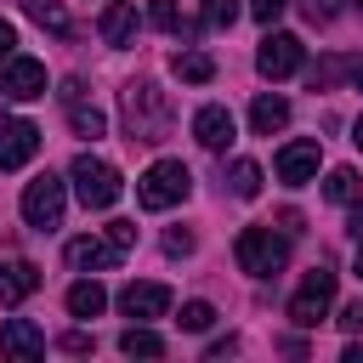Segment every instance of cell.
<instances>
[{
    "instance_id": "obj_1",
    "label": "cell",
    "mask_w": 363,
    "mask_h": 363,
    "mask_svg": "<svg viewBox=\"0 0 363 363\" xmlns=\"http://www.w3.org/2000/svg\"><path fill=\"white\" fill-rule=\"evenodd\" d=\"M125 130H130V142H164V130H170V102H164V91L130 85V91H125Z\"/></svg>"
},
{
    "instance_id": "obj_2",
    "label": "cell",
    "mask_w": 363,
    "mask_h": 363,
    "mask_svg": "<svg viewBox=\"0 0 363 363\" xmlns=\"http://www.w3.org/2000/svg\"><path fill=\"white\" fill-rule=\"evenodd\" d=\"M187 193H193V176H187L182 159H159V164H147L142 182H136V204H142V210H170V204H182Z\"/></svg>"
},
{
    "instance_id": "obj_3",
    "label": "cell",
    "mask_w": 363,
    "mask_h": 363,
    "mask_svg": "<svg viewBox=\"0 0 363 363\" xmlns=\"http://www.w3.org/2000/svg\"><path fill=\"white\" fill-rule=\"evenodd\" d=\"M68 182H74V193H79V204H85V210H108V204L125 193L119 170H113L108 159H91V153H79V159L68 164Z\"/></svg>"
},
{
    "instance_id": "obj_4",
    "label": "cell",
    "mask_w": 363,
    "mask_h": 363,
    "mask_svg": "<svg viewBox=\"0 0 363 363\" xmlns=\"http://www.w3.org/2000/svg\"><path fill=\"white\" fill-rule=\"evenodd\" d=\"M284 261H289V238H278L272 227H244L238 233V267L250 278H272V272H284Z\"/></svg>"
},
{
    "instance_id": "obj_5",
    "label": "cell",
    "mask_w": 363,
    "mask_h": 363,
    "mask_svg": "<svg viewBox=\"0 0 363 363\" xmlns=\"http://www.w3.org/2000/svg\"><path fill=\"white\" fill-rule=\"evenodd\" d=\"M62 204H68V193H62V182H57L51 170L23 187V221H28L34 233H57V227H62Z\"/></svg>"
},
{
    "instance_id": "obj_6",
    "label": "cell",
    "mask_w": 363,
    "mask_h": 363,
    "mask_svg": "<svg viewBox=\"0 0 363 363\" xmlns=\"http://www.w3.org/2000/svg\"><path fill=\"white\" fill-rule=\"evenodd\" d=\"M329 301H335V272H329V267H312V272L301 278L295 301H289V323H295V329H318V323L329 318Z\"/></svg>"
},
{
    "instance_id": "obj_7",
    "label": "cell",
    "mask_w": 363,
    "mask_h": 363,
    "mask_svg": "<svg viewBox=\"0 0 363 363\" xmlns=\"http://www.w3.org/2000/svg\"><path fill=\"white\" fill-rule=\"evenodd\" d=\"M0 96H11V102L45 96V62H34V57H6V68H0Z\"/></svg>"
},
{
    "instance_id": "obj_8",
    "label": "cell",
    "mask_w": 363,
    "mask_h": 363,
    "mask_svg": "<svg viewBox=\"0 0 363 363\" xmlns=\"http://www.w3.org/2000/svg\"><path fill=\"white\" fill-rule=\"evenodd\" d=\"M40 153V125L28 119H0V170H17Z\"/></svg>"
},
{
    "instance_id": "obj_9",
    "label": "cell",
    "mask_w": 363,
    "mask_h": 363,
    "mask_svg": "<svg viewBox=\"0 0 363 363\" xmlns=\"http://www.w3.org/2000/svg\"><path fill=\"white\" fill-rule=\"evenodd\" d=\"M255 68H261L267 79H289V74L301 68V40H295V34H267L261 51H255Z\"/></svg>"
},
{
    "instance_id": "obj_10",
    "label": "cell",
    "mask_w": 363,
    "mask_h": 363,
    "mask_svg": "<svg viewBox=\"0 0 363 363\" xmlns=\"http://www.w3.org/2000/svg\"><path fill=\"white\" fill-rule=\"evenodd\" d=\"M119 312L136 318V323L164 318V312H170V289H164V284H125V289H119Z\"/></svg>"
},
{
    "instance_id": "obj_11",
    "label": "cell",
    "mask_w": 363,
    "mask_h": 363,
    "mask_svg": "<svg viewBox=\"0 0 363 363\" xmlns=\"http://www.w3.org/2000/svg\"><path fill=\"white\" fill-rule=\"evenodd\" d=\"M312 170H318V142H289V147H278V182H284V187L312 182Z\"/></svg>"
},
{
    "instance_id": "obj_12",
    "label": "cell",
    "mask_w": 363,
    "mask_h": 363,
    "mask_svg": "<svg viewBox=\"0 0 363 363\" xmlns=\"http://www.w3.org/2000/svg\"><path fill=\"white\" fill-rule=\"evenodd\" d=\"M125 250L113 244V238H74L68 244V267L74 272H102V267H113Z\"/></svg>"
},
{
    "instance_id": "obj_13",
    "label": "cell",
    "mask_w": 363,
    "mask_h": 363,
    "mask_svg": "<svg viewBox=\"0 0 363 363\" xmlns=\"http://www.w3.org/2000/svg\"><path fill=\"white\" fill-rule=\"evenodd\" d=\"M40 289V267L34 261H0V306H17Z\"/></svg>"
},
{
    "instance_id": "obj_14",
    "label": "cell",
    "mask_w": 363,
    "mask_h": 363,
    "mask_svg": "<svg viewBox=\"0 0 363 363\" xmlns=\"http://www.w3.org/2000/svg\"><path fill=\"white\" fill-rule=\"evenodd\" d=\"M193 136H199V147L221 153V147L233 142V113H227V108H216V102H210V108H199V113H193Z\"/></svg>"
},
{
    "instance_id": "obj_15",
    "label": "cell",
    "mask_w": 363,
    "mask_h": 363,
    "mask_svg": "<svg viewBox=\"0 0 363 363\" xmlns=\"http://www.w3.org/2000/svg\"><path fill=\"white\" fill-rule=\"evenodd\" d=\"M0 352L6 357H40L45 352V335L28 318H11V323H0Z\"/></svg>"
},
{
    "instance_id": "obj_16",
    "label": "cell",
    "mask_w": 363,
    "mask_h": 363,
    "mask_svg": "<svg viewBox=\"0 0 363 363\" xmlns=\"http://www.w3.org/2000/svg\"><path fill=\"white\" fill-rule=\"evenodd\" d=\"M62 102H68V125H74V136H91V142H96V136L108 130L102 108H85V102H79V85H74V79L62 85Z\"/></svg>"
},
{
    "instance_id": "obj_17",
    "label": "cell",
    "mask_w": 363,
    "mask_h": 363,
    "mask_svg": "<svg viewBox=\"0 0 363 363\" xmlns=\"http://www.w3.org/2000/svg\"><path fill=\"white\" fill-rule=\"evenodd\" d=\"M102 40H108V45H130V40H136V6H130V0H113V6L102 11Z\"/></svg>"
},
{
    "instance_id": "obj_18",
    "label": "cell",
    "mask_w": 363,
    "mask_h": 363,
    "mask_svg": "<svg viewBox=\"0 0 363 363\" xmlns=\"http://www.w3.org/2000/svg\"><path fill=\"white\" fill-rule=\"evenodd\" d=\"M250 125H255V136H278V130L289 125V102H284V96H255Z\"/></svg>"
},
{
    "instance_id": "obj_19",
    "label": "cell",
    "mask_w": 363,
    "mask_h": 363,
    "mask_svg": "<svg viewBox=\"0 0 363 363\" xmlns=\"http://www.w3.org/2000/svg\"><path fill=\"white\" fill-rule=\"evenodd\" d=\"M102 306H108V289H102L96 278H79V284L68 289V312H74V318H96Z\"/></svg>"
},
{
    "instance_id": "obj_20",
    "label": "cell",
    "mask_w": 363,
    "mask_h": 363,
    "mask_svg": "<svg viewBox=\"0 0 363 363\" xmlns=\"http://www.w3.org/2000/svg\"><path fill=\"white\" fill-rule=\"evenodd\" d=\"M357 187H363V182H357V170H352V164H335V170H329V182H323V199H329V204H352V199H357Z\"/></svg>"
},
{
    "instance_id": "obj_21",
    "label": "cell",
    "mask_w": 363,
    "mask_h": 363,
    "mask_svg": "<svg viewBox=\"0 0 363 363\" xmlns=\"http://www.w3.org/2000/svg\"><path fill=\"white\" fill-rule=\"evenodd\" d=\"M187 85H204V79H216V62L204 57V51H176V62H170Z\"/></svg>"
},
{
    "instance_id": "obj_22",
    "label": "cell",
    "mask_w": 363,
    "mask_h": 363,
    "mask_svg": "<svg viewBox=\"0 0 363 363\" xmlns=\"http://www.w3.org/2000/svg\"><path fill=\"white\" fill-rule=\"evenodd\" d=\"M23 11H28L40 28H51V34H68V11H62V0H23Z\"/></svg>"
},
{
    "instance_id": "obj_23",
    "label": "cell",
    "mask_w": 363,
    "mask_h": 363,
    "mask_svg": "<svg viewBox=\"0 0 363 363\" xmlns=\"http://www.w3.org/2000/svg\"><path fill=\"white\" fill-rule=\"evenodd\" d=\"M119 352H130V357H164V340L153 329H125L119 335Z\"/></svg>"
},
{
    "instance_id": "obj_24",
    "label": "cell",
    "mask_w": 363,
    "mask_h": 363,
    "mask_svg": "<svg viewBox=\"0 0 363 363\" xmlns=\"http://www.w3.org/2000/svg\"><path fill=\"white\" fill-rule=\"evenodd\" d=\"M227 182H233V199H255V193H261V164L238 159V164L227 170Z\"/></svg>"
},
{
    "instance_id": "obj_25",
    "label": "cell",
    "mask_w": 363,
    "mask_h": 363,
    "mask_svg": "<svg viewBox=\"0 0 363 363\" xmlns=\"http://www.w3.org/2000/svg\"><path fill=\"white\" fill-rule=\"evenodd\" d=\"M147 17H153V28H164V34H187V23H182V6H176V0H153V6H147Z\"/></svg>"
},
{
    "instance_id": "obj_26",
    "label": "cell",
    "mask_w": 363,
    "mask_h": 363,
    "mask_svg": "<svg viewBox=\"0 0 363 363\" xmlns=\"http://www.w3.org/2000/svg\"><path fill=\"white\" fill-rule=\"evenodd\" d=\"M176 323H182L187 335H199V329H210V323H216V306H210V301H187Z\"/></svg>"
},
{
    "instance_id": "obj_27",
    "label": "cell",
    "mask_w": 363,
    "mask_h": 363,
    "mask_svg": "<svg viewBox=\"0 0 363 363\" xmlns=\"http://www.w3.org/2000/svg\"><path fill=\"white\" fill-rule=\"evenodd\" d=\"M199 17H204V28H227L238 17V0H199Z\"/></svg>"
},
{
    "instance_id": "obj_28",
    "label": "cell",
    "mask_w": 363,
    "mask_h": 363,
    "mask_svg": "<svg viewBox=\"0 0 363 363\" xmlns=\"http://www.w3.org/2000/svg\"><path fill=\"white\" fill-rule=\"evenodd\" d=\"M284 6H289V0H250V17H255V23H278Z\"/></svg>"
},
{
    "instance_id": "obj_29",
    "label": "cell",
    "mask_w": 363,
    "mask_h": 363,
    "mask_svg": "<svg viewBox=\"0 0 363 363\" xmlns=\"http://www.w3.org/2000/svg\"><path fill=\"white\" fill-rule=\"evenodd\" d=\"M108 238H113L119 250H130V244H136V221H108Z\"/></svg>"
},
{
    "instance_id": "obj_30",
    "label": "cell",
    "mask_w": 363,
    "mask_h": 363,
    "mask_svg": "<svg viewBox=\"0 0 363 363\" xmlns=\"http://www.w3.org/2000/svg\"><path fill=\"white\" fill-rule=\"evenodd\" d=\"M301 11H306L312 23H335V0H301Z\"/></svg>"
},
{
    "instance_id": "obj_31",
    "label": "cell",
    "mask_w": 363,
    "mask_h": 363,
    "mask_svg": "<svg viewBox=\"0 0 363 363\" xmlns=\"http://www.w3.org/2000/svg\"><path fill=\"white\" fill-rule=\"evenodd\" d=\"M164 250H170V255H187V250H193V233H170Z\"/></svg>"
},
{
    "instance_id": "obj_32",
    "label": "cell",
    "mask_w": 363,
    "mask_h": 363,
    "mask_svg": "<svg viewBox=\"0 0 363 363\" xmlns=\"http://www.w3.org/2000/svg\"><path fill=\"white\" fill-rule=\"evenodd\" d=\"M62 352H91V335H85V329H74V335H62Z\"/></svg>"
},
{
    "instance_id": "obj_33",
    "label": "cell",
    "mask_w": 363,
    "mask_h": 363,
    "mask_svg": "<svg viewBox=\"0 0 363 363\" xmlns=\"http://www.w3.org/2000/svg\"><path fill=\"white\" fill-rule=\"evenodd\" d=\"M340 329H363V301H352V306L340 312Z\"/></svg>"
},
{
    "instance_id": "obj_34",
    "label": "cell",
    "mask_w": 363,
    "mask_h": 363,
    "mask_svg": "<svg viewBox=\"0 0 363 363\" xmlns=\"http://www.w3.org/2000/svg\"><path fill=\"white\" fill-rule=\"evenodd\" d=\"M11 45H17V28L0 17V57H11Z\"/></svg>"
},
{
    "instance_id": "obj_35",
    "label": "cell",
    "mask_w": 363,
    "mask_h": 363,
    "mask_svg": "<svg viewBox=\"0 0 363 363\" xmlns=\"http://www.w3.org/2000/svg\"><path fill=\"white\" fill-rule=\"evenodd\" d=\"M352 85L363 91V57H352Z\"/></svg>"
},
{
    "instance_id": "obj_36",
    "label": "cell",
    "mask_w": 363,
    "mask_h": 363,
    "mask_svg": "<svg viewBox=\"0 0 363 363\" xmlns=\"http://www.w3.org/2000/svg\"><path fill=\"white\" fill-rule=\"evenodd\" d=\"M352 233H357V238H363V204H357V210H352Z\"/></svg>"
},
{
    "instance_id": "obj_37",
    "label": "cell",
    "mask_w": 363,
    "mask_h": 363,
    "mask_svg": "<svg viewBox=\"0 0 363 363\" xmlns=\"http://www.w3.org/2000/svg\"><path fill=\"white\" fill-rule=\"evenodd\" d=\"M346 363H363V346H346Z\"/></svg>"
},
{
    "instance_id": "obj_38",
    "label": "cell",
    "mask_w": 363,
    "mask_h": 363,
    "mask_svg": "<svg viewBox=\"0 0 363 363\" xmlns=\"http://www.w3.org/2000/svg\"><path fill=\"white\" fill-rule=\"evenodd\" d=\"M352 142H357V147H363V113H357V125H352Z\"/></svg>"
},
{
    "instance_id": "obj_39",
    "label": "cell",
    "mask_w": 363,
    "mask_h": 363,
    "mask_svg": "<svg viewBox=\"0 0 363 363\" xmlns=\"http://www.w3.org/2000/svg\"><path fill=\"white\" fill-rule=\"evenodd\" d=\"M357 278H363V238H357Z\"/></svg>"
},
{
    "instance_id": "obj_40",
    "label": "cell",
    "mask_w": 363,
    "mask_h": 363,
    "mask_svg": "<svg viewBox=\"0 0 363 363\" xmlns=\"http://www.w3.org/2000/svg\"><path fill=\"white\" fill-rule=\"evenodd\" d=\"M357 11H363V0H357Z\"/></svg>"
}]
</instances>
